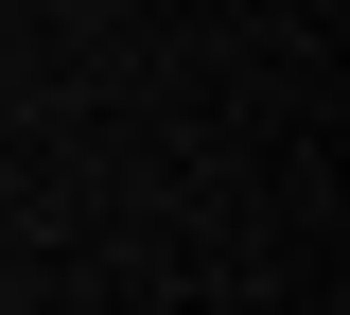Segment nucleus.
I'll return each instance as SVG.
<instances>
[]
</instances>
